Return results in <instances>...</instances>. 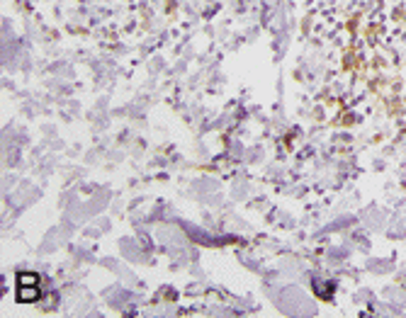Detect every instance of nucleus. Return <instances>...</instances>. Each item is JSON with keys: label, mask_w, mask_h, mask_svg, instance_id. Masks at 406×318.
<instances>
[{"label": "nucleus", "mask_w": 406, "mask_h": 318, "mask_svg": "<svg viewBox=\"0 0 406 318\" xmlns=\"http://www.w3.org/2000/svg\"><path fill=\"white\" fill-rule=\"evenodd\" d=\"M34 279H37V275H20V289H25V282H34ZM29 289L32 287H27V291H20V299L22 301H34L37 299V294Z\"/></svg>", "instance_id": "f257e3e1"}]
</instances>
